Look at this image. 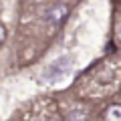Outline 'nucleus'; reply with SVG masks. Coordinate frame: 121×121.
Instances as JSON below:
<instances>
[{
  "label": "nucleus",
  "mask_w": 121,
  "mask_h": 121,
  "mask_svg": "<svg viewBox=\"0 0 121 121\" xmlns=\"http://www.w3.org/2000/svg\"><path fill=\"white\" fill-rule=\"evenodd\" d=\"M4 36H6V30H4V26L0 24V43H2V40H4Z\"/></svg>",
  "instance_id": "nucleus-4"
},
{
  "label": "nucleus",
  "mask_w": 121,
  "mask_h": 121,
  "mask_svg": "<svg viewBox=\"0 0 121 121\" xmlns=\"http://www.w3.org/2000/svg\"><path fill=\"white\" fill-rule=\"evenodd\" d=\"M67 14H69V8H67L65 4H52L47 8V12H44V18H47L48 22H55V24H60V22L67 18Z\"/></svg>",
  "instance_id": "nucleus-1"
},
{
  "label": "nucleus",
  "mask_w": 121,
  "mask_h": 121,
  "mask_svg": "<svg viewBox=\"0 0 121 121\" xmlns=\"http://www.w3.org/2000/svg\"><path fill=\"white\" fill-rule=\"evenodd\" d=\"M69 63H71V56H63V59L55 60V63H52V65L48 67L47 71H44V77H47V79H55V77H59L60 73H65V71H67Z\"/></svg>",
  "instance_id": "nucleus-2"
},
{
  "label": "nucleus",
  "mask_w": 121,
  "mask_h": 121,
  "mask_svg": "<svg viewBox=\"0 0 121 121\" xmlns=\"http://www.w3.org/2000/svg\"><path fill=\"white\" fill-rule=\"evenodd\" d=\"M107 121H121V105H113L107 111Z\"/></svg>",
  "instance_id": "nucleus-3"
}]
</instances>
